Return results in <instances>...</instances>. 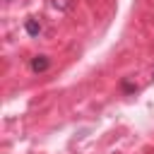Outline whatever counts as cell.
<instances>
[{"label":"cell","instance_id":"1","mask_svg":"<svg viewBox=\"0 0 154 154\" xmlns=\"http://www.w3.org/2000/svg\"><path fill=\"white\" fill-rule=\"evenodd\" d=\"M51 67V58L48 55H36V58H31V70L34 72H46Z\"/></svg>","mask_w":154,"mask_h":154},{"label":"cell","instance_id":"2","mask_svg":"<svg viewBox=\"0 0 154 154\" xmlns=\"http://www.w3.org/2000/svg\"><path fill=\"white\" fill-rule=\"evenodd\" d=\"M26 34L29 36H38L41 34V24L36 19H26Z\"/></svg>","mask_w":154,"mask_h":154},{"label":"cell","instance_id":"3","mask_svg":"<svg viewBox=\"0 0 154 154\" xmlns=\"http://www.w3.org/2000/svg\"><path fill=\"white\" fill-rule=\"evenodd\" d=\"M123 89L125 91H137V84H130L128 79H123Z\"/></svg>","mask_w":154,"mask_h":154}]
</instances>
